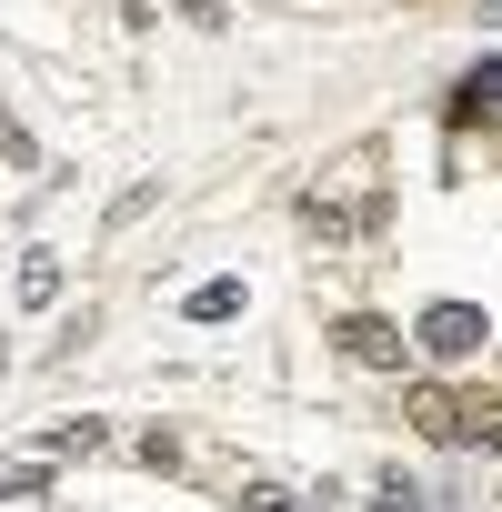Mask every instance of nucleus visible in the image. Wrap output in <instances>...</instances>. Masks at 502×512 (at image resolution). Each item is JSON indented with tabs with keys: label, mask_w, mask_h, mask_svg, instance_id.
I'll return each mask as SVG.
<instances>
[{
	"label": "nucleus",
	"mask_w": 502,
	"mask_h": 512,
	"mask_svg": "<svg viewBox=\"0 0 502 512\" xmlns=\"http://www.w3.org/2000/svg\"><path fill=\"white\" fill-rule=\"evenodd\" d=\"M422 342H432L442 362H462V352H482V312H462V302H442V312H422Z\"/></svg>",
	"instance_id": "nucleus-1"
},
{
	"label": "nucleus",
	"mask_w": 502,
	"mask_h": 512,
	"mask_svg": "<svg viewBox=\"0 0 502 512\" xmlns=\"http://www.w3.org/2000/svg\"><path fill=\"white\" fill-rule=\"evenodd\" d=\"M342 352H352V362H372V372H392V362H402V332H392V322H372V312H352V322H342Z\"/></svg>",
	"instance_id": "nucleus-2"
},
{
	"label": "nucleus",
	"mask_w": 502,
	"mask_h": 512,
	"mask_svg": "<svg viewBox=\"0 0 502 512\" xmlns=\"http://www.w3.org/2000/svg\"><path fill=\"white\" fill-rule=\"evenodd\" d=\"M452 121H502V61H492V71H472V81L452 91Z\"/></svg>",
	"instance_id": "nucleus-3"
},
{
	"label": "nucleus",
	"mask_w": 502,
	"mask_h": 512,
	"mask_svg": "<svg viewBox=\"0 0 502 512\" xmlns=\"http://www.w3.org/2000/svg\"><path fill=\"white\" fill-rule=\"evenodd\" d=\"M21 302H31V312L61 302V262H51V251H21Z\"/></svg>",
	"instance_id": "nucleus-4"
},
{
	"label": "nucleus",
	"mask_w": 502,
	"mask_h": 512,
	"mask_svg": "<svg viewBox=\"0 0 502 512\" xmlns=\"http://www.w3.org/2000/svg\"><path fill=\"white\" fill-rule=\"evenodd\" d=\"M231 312H241V282H201L191 292V322H231Z\"/></svg>",
	"instance_id": "nucleus-5"
},
{
	"label": "nucleus",
	"mask_w": 502,
	"mask_h": 512,
	"mask_svg": "<svg viewBox=\"0 0 502 512\" xmlns=\"http://www.w3.org/2000/svg\"><path fill=\"white\" fill-rule=\"evenodd\" d=\"M41 492H51L41 462H11V472H0V502H41Z\"/></svg>",
	"instance_id": "nucleus-6"
},
{
	"label": "nucleus",
	"mask_w": 502,
	"mask_h": 512,
	"mask_svg": "<svg viewBox=\"0 0 502 512\" xmlns=\"http://www.w3.org/2000/svg\"><path fill=\"white\" fill-rule=\"evenodd\" d=\"M0 372H11V342H0Z\"/></svg>",
	"instance_id": "nucleus-7"
}]
</instances>
